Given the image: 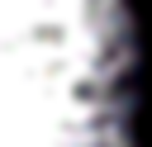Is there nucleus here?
I'll return each instance as SVG.
<instances>
[{
  "instance_id": "obj_1",
  "label": "nucleus",
  "mask_w": 152,
  "mask_h": 147,
  "mask_svg": "<svg viewBox=\"0 0 152 147\" xmlns=\"http://www.w3.org/2000/svg\"><path fill=\"white\" fill-rule=\"evenodd\" d=\"M0 147H133L128 0H0Z\"/></svg>"
}]
</instances>
